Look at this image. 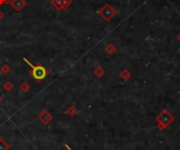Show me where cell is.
Instances as JSON below:
<instances>
[{"mask_svg":"<svg viewBox=\"0 0 180 150\" xmlns=\"http://www.w3.org/2000/svg\"><path fill=\"white\" fill-rule=\"evenodd\" d=\"M22 60L30 65V67H31L30 75L32 76L33 79H35L37 82H41V81H43L47 77V75H49V70H47L46 66L42 65L41 63H37L36 65H33V64L31 63L25 57L24 58H22Z\"/></svg>","mask_w":180,"mask_h":150,"instance_id":"obj_1","label":"cell"},{"mask_svg":"<svg viewBox=\"0 0 180 150\" xmlns=\"http://www.w3.org/2000/svg\"><path fill=\"white\" fill-rule=\"evenodd\" d=\"M98 14L104 21H111L112 18L116 15V11L111 4L106 3L98 11Z\"/></svg>","mask_w":180,"mask_h":150,"instance_id":"obj_2","label":"cell"},{"mask_svg":"<svg viewBox=\"0 0 180 150\" xmlns=\"http://www.w3.org/2000/svg\"><path fill=\"white\" fill-rule=\"evenodd\" d=\"M73 4V0H51V5L57 11H65Z\"/></svg>","mask_w":180,"mask_h":150,"instance_id":"obj_3","label":"cell"},{"mask_svg":"<svg viewBox=\"0 0 180 150\" xmlns=\"http://www.w3.org/2000/svg\"><path fill=\"white\" fill-rule=\"evenodd\" d=\"M9 4H11V6L15 9L17 13H20V12L27 6L28 3L25 0H12Z\"/></svg>","mask_w":180,"mask_h":150,"instance_id":"obj_4","label":"cell"},{"mask_svg":"<svg viewBox=\"0 0 180 150\" xmlns=\"http://www.w3.org/2000/svg\"><path fill=\"white\" fill-rule=\"evenodd\" d=\"M158 120H159L160 122H162L164 125H167V124H170L173 120H174V118H173L171 115H169L167 111H163V112L158 116Z\"/></svg>","mask_w":180,"mask_h":150,"instance_id":"obj_5","label":"cell"},{"mask_svg":"<svg viewBox=\"0 0 180 150\" xmlns=\"http://www.w3.org/2000/svg\"><path fill=\"white\" fill-rule=\"evenodd\" d=\"M39 118H40V120L43 121L44 123H46V122H49L50 120H52V116L50 115L47 111H43V112L39 116Z\"/></svg>","mask_w":180,"mask_h":150,"instance_id":"obj_6","label":"cell"},{"mask_svg":"<svg viewBox=\"0 0 180 150\" xmlns=\"http://www.w3.org/2000/svg\"><path fill=\"white\" fill-rule=\"evenodd\" d=\"M20 89L22 90L23 92H28V90H30V85H28V83L23 82L22 84H21V86H20Z\"/></svg>","mask_w":180,"mask_h":150,"instance_id":"obj_7","label":"cell"},{"mask_svg":"<svg viewBox=\"0 0 180 150\" xmlns=\"http://www.w3.org/2000/svg\"><path fill=\"white\" fill-rule=\"evenodd\" d=\"M105 51H106V53L108 54H113V53H115V46H114L113 44H110V45H108V46L105 47Z\"/></svg>","mask_w":180,"mask_h":150,"instance_id":"obj_8","label":"cell"},{"mask_svg":"<svg viewBox=\"0 0 180 150\" xmlns=\"http://www.w3.org/2000/svg\"><path fill=\"white\" fill-rule=\"evenodd\" d=\"M4 89H6V91H11V90L13 89V84H12L11 82H6V84H4Z\"/></svg>","mask_w":180,"mask_h":150,"instance_id":"obj_9","label":"cell"},{"mask_svg":"<svg viewBox=\"0 0 180 150\" xmlns=\"http://www.w3.org/2000/svg\"><path fill=\"white\" fill-rule=\"evenodd\" d=\"M95 73L97 75V77H102V75H103V70H101L100 67H98L96 70H95Z\"/></svg>","mask_w":180,"mask_h":150,"instance_id":"obj_10","label":"cell"},{"mask_svg":"<svg viewBox=\"0 0 180 150\" xmlns=\"http://www.w3.org/2000/svg\"><path fill=\"white\" fill-rule=\"evenodd\" d=\"M1 71H2L3 73H8L9 71V67L8 65H3V66L1 67Z\"/></svg>","mask_w":180,"mask_h":150,"instance_id":"obj_11","label":"cell"},{"mask_svg":"<svg viewBox=\"0 0 180 150\" xmlns=\"http://www.w3.org/2000/svg\"><path fill=\"white\" fill-rule=\"evenodd\" d=\"M68 113H70V115L71 116H73V115H75V113L76 112H77V110H76V109H75V107H70V109H68Z\"/></svg>","mask_w":180,"mask_h":150,"instance_id":"obj_12","label":"cell"},{"mask_svg":"<svg viewBox=\"0 0 180 150\" xmlns=\"http://www.w3.org/2000/svg\"><path fill=\"white\" fill-rule=\"evenodd\" d=\"M11 1L12 0H0V5H2V4H9Z\"/></svg>","mask_w":180,"mask_h":150,"instance_id":"obj_13","label":"cell"},{"mask_svg":"<svg viewBox=\"0 0 180 150\" xmlns=\"http://www.w3.org/2000/svg\"><path fill=\"white\" fill-rule=\"evenodd\" d=\"M3 18H4V13L1 11V9H0V21H1Z\"/></svg>","mask_w":180,"mask_h":150,"instance_id":"obj_14","label":"cell"},{"mask_svg":"<svg viewBox=\"0 0 180 150\" xmlns=\"http://www.w3.org/2000/svg\"><path fill=\"white\" fill-rule=\"evenodd\" d=\"M65 147H66V148H68V150H71V149H70V147H68V146H65Z\"/></svg>","mask_w":180,"mask_h":150,"instance_id":"obj_15","label":"cell"},{"mask_svg":"<svg viewBox=\"0 0 180 150\" xmlns=\"http://www.w3.org/2000/svg\"><path fill=\"white\" fill-rule=\"evenodd\" d=\"M178 39H179V40H180V35H179V36H178Z\"/></svg>","mask_w":180,"mask_h":150,"instance_id":"obj_16","label":"cell"},{"mask_svg":"<svg viewBox=\"0 0 180 150\" xmlns=\"http://www.w3.org/2000/svg\"><path fill=\"white\" fill-rule=\"evenodd\" d=\"M0 101H1V98H0Z\"/></svg>","mask_w":180,"mask_h":150,"instance_id":"obj_17","label":"cell"}]
</instances>
